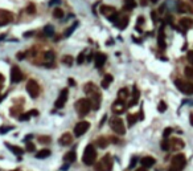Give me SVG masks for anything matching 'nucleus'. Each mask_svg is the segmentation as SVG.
Wrapping results in <instances>:
<instances>
[{
  "label": "nucleus",
  "instance_id": "a211bd4d",
  "mask_svg": "<svg viewBox=\"0 0 193 171\" xmlns=\"http://www.w3.org/2000/svg\"><path fill=\"white\" fill-rule=\"evenodd\" d=\"M157 45L160 47L161 49L165 48V33H164V25L163 27H160V29H159V32H157Z\"/></svg>",
  "mask_w": 193,
  "mask_h": 171
},
{
  "label": "nucleus",
  "instance_id": "c756f323",
  "mask_svg": "<svg viewBox=\"0 0 193 171\" xmlns=\"http://www.w3.org/2000/svg\"><path fill=\"white\" fill-rule=\"evenodd\" d=\"M61 62H62L63 65L71 67V65H73V56H70V54H66V56H63L62 59H61Z\"/></svg>",
  "mask_w": 193,
  "mask_h": 171
},
{
  "label": "nucleus",
  "instance_id": "3c124183",
  "mask_svg": "<svg viewBox=\"0 0 193 171\" xmlns=\"http://www.w3.org/2000/svg\"><path fill=\"white\" fill-rule=\"evenodd\" d=\"M61 3V0H50L49 1V6L52 7V6H56V4H60Z\"/></svg>",
  "mask_w": 193,
  "mask_h": 171
},
{
  "label": "nucleus",
  "instance_id": "79ce46f5",
  "mask_svg": "<svg viewBox=\"0 0 193 171\" xmlns=\"http://www.w3.org/2000/svg\"><path fill=\"white\" fill-rule=\"evenodd\" d=\"M31 117H32L31 113L28 112V113H24V114H20V115H19V119H20V121H28Z\"/></svg>",
  "mask_w": 193,
  "mask_h": 171
},
{
  "label": "nucleus",
  "instance_id": "393cba45",
  "mask_svg": "<svg viewBox=\"0 0 193 171\" xmlns=\"http://www.w3.org/2000/svg\"><path fill=\"white\" fill-rule=\"evenodd\" d=\"M50 154H52V151L49 149H42L38 152H36V158L37 159H45V158L50 157Z\"/></svg>",
  "mask_w": 193,
  "mask_h": 171
},
{
  "label": "nucleus",
  "instance_id": "a18cd8bd",
  "mask_svg": "<svg viewBox=\"0 0 193 171\" xmlns=\"http://www.w3.org/2000/svg\"><path fill=\"white\" fill-rule=\"evenodd\" d=\"M34 149H36V146H34L32 142H31V143H29V142L26 143V149H25L26 151H34Z\"/></svg>",
  "mask_w": 193,
  "mask_h": 171
},
{
  "label": "nucleus",
  "instance_id": "a878e982",
  "mask_svg": "<svg viewBox=\"0 0 193 171\" xmlns=\"http://www.w3.org/2000/svg\"><path fill=\"white\" fill-rule=\"evenodd\" d=\"M113 76L111 74H105V77H103V80H102V82H100V86H102L103 89H107L108 86H110V84L113 82Z\"/></svg>",
  "mask_w": 193,
  "mask_h": 171
},
{
  "label": "nucleus",
  "instance_id": "2eb2a0df",
  "mask_svg": "<svg viewBox=\"0 0 193 171\" xmlns=\"http://www.w3.org/2000/svg\"><path fill=\"white\" fill-rule=\"evenodd\" d=\"M128 23H130V17L127 16V15H123V16H119L118 19H116L115 25H116V27H118L120 31H123V29H126V28H127Z\"/></svg>",
  "mask_w": 193,
  "mask_h": 171
},
{
  "label": "nucleus",
  "instance_id": "6e6552de",
  "mask_svg": "<svg viewBox=\"0 0 193 171\" xmlns=\"http://www.w3.org/2000/svg\"><path fill=\"white\" fill-rule=\"evenodd\" d=\"M174 85L177 86L180 92H182L184 94L188 96H192L193 94V84L189 81H184V80H176L174 81Z\"/></svg>",
  "mask_w": 193,
  "mask_h": 171
},
{
  "label": "nucleus",
  "instance_id": "bf43d9fd",
  "mask_svg": "<svg viewBox=\"0 0 193 171\" xmlns=\"http://www.w3.org/2000/svg\"><path fill=\"white\" fill-rule=\"evenodd\" d=\"M189 121H190V125L193 126V114H190V117H189Z\"/></svg>",
  "mask_w": 193,
  "mask_h": 171
},
{
  "label": "nucleus",
  "instance_id": "de8ad7c7",
  "mask_svg": "<svg viewBox=\"0 0 193 171\" xmlns=\"http://www.w3.org/2000/svg\"><path fill=\"white\" fill-rule=\"evenodd\" d=\"M25 54H26V53H24V52H19V53L16 54V59H17V60H24Z\"/></svg>",
  "mask_w": 193,
  "mask_h": 171
},
{
  "label": "nucleus",
  "instance_id": "ea45409f",
  "mask_svg": "<svg viewBox=\"0 0 193 171\" xmlns=\"http://www.w3.org/2000/svg\"><path fill=\"white\" fill-rule=\"evenodd\" d=\"M157 110H159L160 113H164V112H165V110H167V104H165V102H164V101H160V102H159Z\"/></svg>",
  "mask_w": 193,
  "mask_h": 171
},
{
  "label": "nucleus",
  "instance_id": "9b49d317",
  "mask_svg": "<svg viewBox=\"0 0 193 171\" xmlns=\"http://www.w3.org/2000/svg\"><path fill=\"white\" fill-rule=\"evenodd\" d=\"M13 21V14L7 9H0V27H4L8 23Z\"/></svg>",
  "mask_w": 193,
  "mask_h": 171
},
{
  "label": "nucleus",
  "instance_id": "58836bf2",
  "mask_svg": "<svg viewBox=\"0 0 193 171\" xmlns=\"http://www.w3.org/2000/svg\"><path fill=\"white\" fill-rule=\"evenodd\" d=\"M11 114H12V115H15V117H16V115H17V117H19V115L21 114V106L12 107V109H11Z\"/></svg>",
  "mask_w": 193,
  "mask_h": 171
},
{
  "label": "nucleus",
  "instance_id": "7ed1b4c3",
  "mask_svg": "<svg viewBox=\"0 0 193 171\" xmlns=\"http://www.w3.org/2000/svg\"><path fill=\"white\" fill-rule=\"evenodd\" d=\"M75 110L79 117H85L91 110V104H90V101L87 98H81L75 102Z\"/></svg>",
  "mask_w": 193,
  "mask_h": 171
},
{
  "label": "nucleus",
  "instance_id": "1a4fd4ad",
  "mask_svg": "<svg viewBox=\"0 0 193 171\" xmlns=\"http://www.w3.org/2000/svg\"><path fill=\"white\" fill-rule=\"evenodd\" d=\"M26 92L28 94L32 97V98H37L40 96V92H41V88H40L38 82L36 80H29L26 82Z\"/></svg>",
  "mask_w": 193,
  "mask_h": 171
},
{
  "label": "nucleus",
  "instance_id": "473e14b6",
  "mask_svg": "<svg viewBox=\"0 0 193 171\" xmlns=\"http://www.w3.org/2000/svg\"><path fill=\"white\" fill-rule=\"evenodd\" d=\"M78 25H79V23H78V21H75V23H74V24L71 25V27L69 28V29L66 31L65 33H63V37H69V36H71V33H73L74 31L77 29V27H78Z\"/></svg>",
  "mask_w": 193,
  "mask_h": 171
},
{
  "label": "nucleus",
  "instance_id": "603ef678",
  "mask_svg": "<svg viewBox=\"0 0 193 171\" xmlns=\"http://www.w3.org/2000/svg\"><path fill=\"white\" fill-rule=\"evenodd\" d=\"M136 159H137L136 157H132V160H131V163H130V168H132V167L135 166V163H136Z\"/></svg>",
  "mask_w": 193,
  "mask_h": 171
},
{
  "label": "nucleus",
  "instance_id": "f03ea898",
  "mask_svg": "<svg viewBox=\"0 0 193 171\" xmlns=\"http://www.w3.org/2000/svg\"><path fill=\"white\" fill-rule=\"evenodd\" d=\"M82 162L86 166H93L94 163H97V150H95L94 145H87L85 147L83 155H82Z\"/></svg>",
  "mask_w": 193,
  "mask_h": 171
},
{
  "label": "nucleus",
  "instance_id": "c9c22d12",
  "mask_svg": "<svg viewBox=\"0 0 193 171\" xmlns=\"http://www.w3.org/2000/svg\"><path fill=\"white\" fill-rule=\"evenodd\" d=\"M161 150H164V151H168V150H171V146H169V139L168 138H163V141H161Z\"/></svg>",
  "mask_w": 193,
  "mask_h": 171
},
{
  "label": "nucleus",
  "instance_id": "e2e57ef3",
  "mask_svg": "<svg viewBox=\"0 0 193 171\" xmlns=\"http://www.w3.org/2000/svg\"><path fill=\"white\" fill-rule=\"evenodd\" d=\"M150 1H151V3H153V4H155V3H157L159 0H150Z\"/></svg>",
  "mask_w": 193,
  "mask_h": 171
},
{
  "label": "nucleus",
  "instance_id": "4be33fe9",
  "mask_svg": "<svg viewBox=\"0 0 193 171\" xmlns=\"http://www.w3.org/2000/svg\"><path fill=\"white\" fill-rule=\"evenodd\" d=\"M139 97H140V92H139V89L136 88V85L132 88V101L128 104V107H132V106H135V105L137 104V101H139Z\"/></svg>",
  "mask_w": 193,
  "mask_h": 171
},
{
  "label": "nucleus",
  "instance_id": "dca6fc26",
  "mask_svg": "<svg viewBox=\"0 0 193 171\" xmlns=\"http://www.w3.org/2000/svg\"><path fill=\"white\" fill-rule=\"evenodd\" d=\"M106 60H107V56H106L105 53H97L94 56V64H95V67H97L98 69H99V68H102L103 65H105Z\"/></svg>",
  "mask_w": 193,
  "mask_h": 171
},
{
  "label": "nucleus",
  "instance_id": "09e8293b",
  "mask_svg": "<svg viewBox=\"0 0 193 171\" xmlns=\"http://www.w3.org/2000/svg\"><path fill=\"white\" fill-rule=\"evenodd\" d=\"M188 61L190 62V64L193 65V51H190V52H188Z\"/></svg>",
  "mask_w": 193,
  "mask_h": 171
},
{
  "label": "nucleus",
  "instance_id": "cd10ccee",
  "mask_svg": "<svg viewBox=\"0 0 193 171\" xmlns=\"http://www.w3.org/2000/svg\"><path fill=\"white\" fill-rule=\"evenodd\" d=\"M177 11L179 12H192V8L188 6L187 3H182V1H177Z\"/></svg>",
  "mask_w": 193,
  "mask_h": 171
},
{
  "label": "nucleus",
  "instance_id": "0eeeda50",
  "mask_svg": "<svg viewBox=\"0 0 193 171\" xmlns=\"http://www.w3.org/2000/svg\"><path fill=\"white\" fill-rule=\"evenodd\" d=\"M185 155L184 154H177L172 158L171 160V170L172 171H181L185 167Z\"/></svg>",
  "mask_w": 193,
  "mask_h": 171
},
{
  "label": "nucleus",
  "instance_id": "37998d69",
  "mask_svg": "<svg viewBox=\"0 0 193 171\" xmlns=\"http://www.w3.org/2000/svg\"><path fill=\"white\" fill-rule=\"evenodd\" d=\"M83 61H85V53H83V52H81V53L78 54V59H77V64L82 65V64H83Z\"/></svg>",
  "mask_w": 193,
  "mask_h": 171
},
{
  "label": "nucleus",
  "instance_id": "a19ab883",
  "mask_svg": "<svg viewBox=\"0 0 193 171\" xmlns=\"http://www.w3.org/2000/svg\"><path fill=\"white\" fill-rule=\"evenodd\" d=\"M26 12H28L29 15H33L34 12H36V7H34L33 3H31L28 7H26Z\"/></svg>",
  "mask_w": 193,
  "mask_h": 171
},
{
  "label": "nucleus",
  "instance_id": "f257e3e1",
  "mask_svg": "<svg viewBox=\"0 0 193 171\" xmlns=\"http://www.w3.org/2000/svg\"><path fill=\"white\" fill-rule=\"evenodd\" d=\"M83 92L87 94L89 97V101L91 104V109L98 110L100 107V102H102V94H100L99 89L97 88V85L93 82H87L86 85L83 86Z\"/></svg>",
  "mask_w": 193,
  "mask_h": 171
},
{
  "label": "nucleus",
  "instance_id": "aec40b11",
  "mask_svg": "<svg viewBox=\"0 0 193 171\" xmlns=\"http://www.w3.org/2000/svg\"><path fill=\"white\" fill-rule=\"evenodd\" d=\"M179 25L184 31H188V29H190V28L193 27V20L189 19V17H182V19H180Z\"/></svg>",
  "mask_w": 193,
  "mask_h": 171
},
{
  "label": "nucleus",
  "instance_id": "f8f14e48",
  "mask_svg": "<svg viewBox=\"0 0 193 171\" xmlns=\"http://www.w3.org/2000/svg\"><path fill=\"white\" fill-rule=\"evenodd\" d=\"M68 96H69V90L68 89H62L60 96H58V98L56 99V102H54L56 109H61V107L65 106L66 101H68Z\"/></svg>",
  "mask_w": 193,
  "mask_h": 171
},
{
  "label": "nucleus",
  "instance_id": "f704fd0d",
  "mask_svg": "<svg viewBox=\"0 0 193 171\" xmlns=\"http://www.w3.org/2000/svg\"><path fill=\"white\" fill-rule=\"evenodd\" d=\"M38 142L40 143H42V145H48V143L52 142V138H50L49 135H40L38 137Z\"/></svg>",
  "mask_w": 193,
  "mask_h": 171
},
{
  "label": "nucleus",
  "instance_id": "680f3d73",
  "mask_svg": "<svg viewBox=\"0 0 193 171\" xmlns=\"http://www.w3.org/2000/svg\"><path fill=\"white\" fill-rule=\"evenodd\" d=\"M4 39H5V35H0V41L4 40Z\"/></svg>",
  "mask_w": 193,
  "mask_h": 171
},
{
  "label": "nucleus",
  "instance_id": "f3484780",
  "mask_svg": "<svg viewBox=\"0 0 193 171\" xmlns=\"http://www.w3.org/2000/svg\"><path fill=\"white\" fill-rule=\"evenodd\" d=\"M71 142H73V135H71L70 133L62 134V135L60 137V139H58V143L62 145V146H69Z\"/></svg>",
  "mask_w": 193,
  "mask_h": 171
},
{
  "label": "nucleus",
  "instance_id": "bb28decb",
  "mask_svg": "<svg viewBox=\"0 0 193 171\" xmlns=\"http://www.w3.org/2000/svg\"><path fill=\"white\" fill-rule=\"evenodd\" d=\"M75 158H77V154H75V151H69V152H66L65 155H63V160H65L66 163H71V162H74L75 160Z\"/></svg>",
  "mask_w": 193,
  "mask_h": 171
},
{
  "label": "nucleus",
  "instance_id": "6ab92c4d",
  "mask_svg": "<svg viewBox=\"0 0 193 171\" xmlns=\"http://www.w3.org/2000/svg\"><path fill=\"white\" fill-rule=\"evenodd\" d=\"M108 143H110V138H107V137H98L95 141V146L98 149H106Z\"/></svg>",
  "mask_w": 193,
  "mask_h": 171
},
{
  "label": "nucleus",
  "instance_id": "72a5a7b5",
  "mask_svg": "<svg viewBox=\"0 0 193 171\" xmlns=\"http://www.w3.org/2000/svg\"><path fill=\"white\" fill-rule=\"evenodd\" d=\"M139 119V117H137L136 114H128L127 115V121H128V126H132L136 121Z\"/></svg>",
  "mask_w": 193,
  "mask_h": 171
},
{
  "label": "nucleus",
  "instance_id": "9d476101",
  "mask_svg": "<svg viewBox=\"0 0 193 171\" xmlns=\"http://www.w3.org/2000/svg\"><path fill=\"white\" fill-rule=\"evenodd\" d=\"M89 129H90V123L87 122V121H81V122H78L75 126H74V135L75 137L83 135Z\"/></svg>",
  "mask_w": 193,
  "mask_h": 171
},
{
  "label": "nucleus",
  "instance_id": "4d7b16f0",
  "mask_svg": "<svg viewBox=\"0 0 193 171\" xmlns=\"http://www.w3.org/2000/svg\"><path fill=\"white\" fill-rule=\"evenodd\" d=\"M31 115H38V112H37V110H31Z\"/></svg>",
  "mask_w": 193,
  "mask_h": 171
},
{
  "label": "nucleus",
  "instance_id": "0e129e2a",
  "mask_svg": "<svg viewBox=\"0 0 193 171\" xmlns=\"http://www.w3.org/2000/svg\"><path fill=\"white\" fill-rule=\"evenodd\" d=\"M11 171H20V170H11Z\"/></svg>",
  "mask_w": 193,
  "mask_h": 171
},
{
  "label": "nucleus",
  "instance_id": "39448f33",
  "mask_svg": "<svg viewBox=\"0 0 193 171\" xmlns=\"http://www.w3.org/2000/svg\"><path fill=\"white\" fill-rule=\"evenodd\" d=\"M113 163L114 160L111 155H105L99 162L95 163V171H111L113 170Z\"/></svg>",
  "mask_w": 193,
  "mask_h": 171
},
{
  "label": "nucleus",
  "instance_id": "c85d7f7f",
  "mask_svg": "<svg viewBox=\"0 0 193 171\" xmlns=\"http://www.w3.org/2000/svg\"><path fill=\"white\" fill-rule=\"evenodd\" d=\"M5 146H7L8 149H9L11 151L13 152V154H16V155H21V154H23V150H21L19 146H15V145H11V143H8V142H5Z\"/></svg>",
  "mask_w": 193,
  "mask_h": 171
},
{
  "label": "nucleus",
  "instance_id": "6e6d98bb",
  "mask_svg": "<svg viewBox=\"0 0 193 171\" xmlns=\"http://www.w3.org/2000/svg\"><path fill=\"white\" fill-rule=\"evenodd\" d=\"M110 138H111L110 141H111V142H114V143H118V142H119V141H118V138H115V137H110Z\"/></svg>",
  "mask_w": 193,
  "mask_h": 171
},
{
  "label": "nucleus",
  "instance_id": "20e7f679",
  "mask_svg": "<svg viewBox=\"0 0 193 171\" xmlns=\"http://www.w3.org/2000/svg\"><path fill=\"white\" fill-rule=\"evenodd\" d=\"M110 127L111 130L114 131L115 134H118V135H123V134H126V126H124V122L122 118L119 117H113L110 119Z\"/></svg>",
  "mask_w": 193,
  "mask_h": 171
},
{
  "label": "nucleus",
  "instance_id": "2f4dec72",
  "mask_svg": "<svg viewBox=\"0 0 193 171\" xmlns=\"http://www.w3.org/2000/svg\"><path fill=\"white\" fill-rule=\"evenodd\" d=\"M135 6H136L135 0H124V9H127V11H131V9H134Z\"/></svg>",
  "mask_w": 193,
  "mask_h": 171
},
{
  "label": "nucleus",
  "instance_id": "4468645a",
  "mask_svg": "<svg viewBox=\"0 0 193 171\" xmlns=\"http://www.w3.org/2000/svg\"><path fill=\"white\" fill-rule=\"evenodd\" d=\"M21 80H23V73H21V70L19 69L17 67H12V69H11V81H12L13 84H17V82H20Z\"/></svg>",
  "mask_w": 193,
  "mask_h": 171
},
{
  "label": "nucleus",
  "instance_id": "412c9836",
  "mask_svg": "<svg viewBox=\"0 0 193 171\" xmlns=\"http://www.w3.org/2000/svg\"><path fill=\"white\" fill-rule=\"evenodd\" d=\"M169 146H171L172 150H181L184 147V142L180 138H172L169 141Z\"/></svg>",
  "mask_w": 193,
  "mask_h": 171
},
{
  "label": "nucleus",
  "instance_id": "5701e85b",
  "mask_svg": "<svg viewBox=\"0 0 193 171\" xmlns=\"http://www.w3.org/2000/svg\"><path fill=\"white\" fill-rule=\"evenodd\" d=\"M140 162H142L143 167H145V168L152 167V166L155 165V159H153L152 157H144V158H142V159H140Z\"/></svg>",
  "mask_w": 193,
  "mask_h": 171
},
{
  "label": "nucleus",
  "instance_id": "864d4df0",
  "mask_svg": "<svg viewBox=\"0 0 193 171\" xmlns=\"http://www.w3.org/2000/svg\"><path fill=\"white\" fill-rule=\"evenodd\" d=\"M33 35H34L33 31H29V32H25V33H24V37H31V36H33Z\"/></svg>",
  "mask_w": 193,
  "mask_h": 171
},
{
  "label": "nucleus",
  "instance_id": "5fc2aeb1",
  "mask_svg": "<svg viewBox=\"0 0 193 171\" xmlns=\"http://www.w3.org/2000/svg\"><path fill=\"white\" fill-rule=\"evenodd\" d=\"M69 85H70V86H75V81H74L73 80V78H69Z\"/></svg>",
  "mask_w": 193,
  "mask_h": 171
},
{
  "label": "nucleus",
  "instance_id": "b1692460",
  "mask_svg": "<svg viewBox=\"0 0 193 171\" xmlns=\"http://www.w3.org/2000/svg\"><path fill=\"white\" fill-rule=\"evenodd\" d=\"M130 97V90L127 88H122L119 89L118 92V99H120V101H124L126 102V99Z\"/></svg>",
  "mask_w": 193,
  "mask_h": 171
},
{
  "label": "nucleus",
  "instance_id": "ddd939ff",
  "mask_svg": "<svg viewBox=\"0 0 193 171\" xmlns=\"http://www.w3.org/2000/svg\"><path fill=\"white\" fill-rule=\"evenodd\" d=\"M126 102L120 101V99H116L115 102H113L111 105V110H113L114 114H123L126 112Z\"/></svg>",
  "mask_w": 193,
  "mask_h": 171
},
{
  "label": "nucleus",
  "instance_id": "49530a36",
  "mask_svg": "<svg viewBox=\"0 0 193 171\" xmlns=\"http://www.w3.org/2000/svg\"><path fill=\"white\" fill-rule=\"evenodd\" d=\"M172 133V129L171 127H167L165 130H164V135H163V138H168V135Z\"/></svg>",
  "mask_w": 193,
  "mask_h": 171
},
{
  "label": "nucleus",
  "instance_id": "052dcab7",
  "mask_svg": "<svg viewBox=\"0 0 193 171\" xmlns=\"http://www.w3.org/2000/svg\"><path fill=\"white\" fill-rule=\"evenodd\" d=\"M31 138H32V135H26V137H25V139H24V141H25V142H28V141H29V139H31Z\"/></svg>",
  "mask_w": 193,
  "mask_h": 171
},
{
  "label": "nucleus",
  "instance_id": "c03bdc74",
  "mask_svg": "<svg viewBox=\"0 0 193 171\" xmlns=\"http://www.w3.org/2000/svg\"><path fill=\"white\" fill-rule=\"evenodd\" d=\"M12 129H13V126H1V127H0V134H5L9 130H12Z\"/></svg>",
  "mask_w": 193,
  "mask_h": 171
},
{
  "label": "nucleus",
  "instance_id": "13d9d810",
  "mask_svg": "<svg viewBox=\"0 0 193 171\" xmlns=\"http://www.w3.org/2000/svg\"><path fill=\"white\" fill-rule=\"evenodd\" d=\"M135 171H148V170H147L145 167H140V168H136Z\"/></svg>",
  "mask_w": 193,
  "mask_h": 171
},
{
  "label": "nucleus",
  "instance_id": "4c0bfd02",
  "mask_svg": "<svg viewBox=\"0 0 193 171\" xmlns=\"http://www.w3.org/2000/svg\"><path fill=\"white\" fill-rule=\"evenodd\" d=\"M184 73L188 78H193V67H187L184 70Z\"/></svg>",
  "mask_w": 193,
  "mask_h": 171
},
{
  "label": "nucleus",
  "instance_id": "e433bc0d",
  "mask_svg": "<svg viewBox=\"0 0 193 171\" xmlns=\"http://www.w3.org/2000/svg\"><path fill=\"white\" fill-rule=\"evenodd\" d=\"M53 16H54L56 19H62L63 17V11L61 8H54V11H53Z\"/></svg>",
  "mask_w": 193,
  "mask_h": 171
},
{
  "label": "nucleus",
  "instance_id": "8fccbe9b",
  "mask_svg": "<svg viewBox=\"0 0 193 171\" xmlns=\"http://www.w3.org/2000/svg\"><path fill=\"white\" fill-rule=\"evenodd\" d=\"M3 85H4V76L0 73V92H1V89H3Z\"/></svg>",
  "mask_w": 193,
  "mask_h": 171
},
{
  "label": "nucleus",
  "instance_id": "423d86ee",
  "mask_svg": "<svg viewBox=\"0 0 193 171\" xmlns=\"http://www.w3.org/2000/svg\"><path fill=\"white\" fill-rule=\"evenodd\" d=\"M99 12H100V15H103V16L107 17L110 21H114V23H115L116 19L119 17L116 9L114 8V7H111V6H106V4H102V6H100Z\"/></svg>",
  "mask_w": 193,
  "mask_h": 171
},
{
  "label": "nucleus",
  "instance_id": "7c9ffc66",
  "mask_svg": "<svg viewBox=\"0 0 193 171\" xmlns=\"http://www.w3.org/2000/svg\"><path fill=\"white\" fill-rule=\"evenodd\" d=\"M44 33H45V36H48V37H52V36L54 35V28H53L50 24L45 25L44 27Z\"/></svg>",
  "mask_w": 193,
  "mask_h": 171
}]
</instances>
